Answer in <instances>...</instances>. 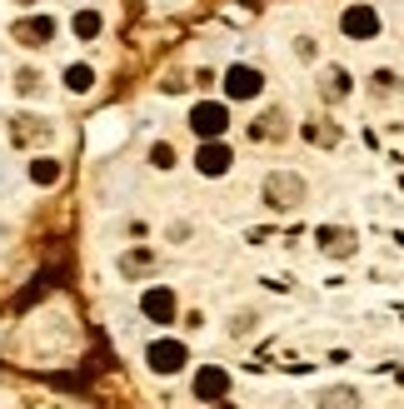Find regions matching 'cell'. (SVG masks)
Segmentation results:
<instances>
[{
	"label": "cell",
	"instance_id": "6da1fadb",
	"mask_svg": "<svg viewBox=\"0 0 404 409\" xmlns=\"http://www.w3.org/2000/svg\"><path fill=\"white\" fill-rule=\"evenodd\" d=\"M260 195H265L270 210H295L310 195V185H305V175H295V170H270L265 185H260Z\"/></svg>",
	"mask_w": 404,
	"mask_h": 409
},
{
	"label": "cell",
	"instance_id": "7a4b0ae2",
	"mask_svg": "<svg viewBox=\"0 0 404 409\" xmlns=\"http://www.w3.org/2000/svg\"><path fill=\"white\" fill-rule=\"evenodd\" d=\"M315 90H320V100H324V105H339L344 95L355 90V75L344 70V65H324V70H320V85H315Z\"/></svg>",
	"mask_w": 404,
	"mask_h": 409
},
{
	"label": "cell",
	"instance_id": "3957f363",
	"mask_svg": "<svg viewBox=\"0 0 404 409\" xmlns=\"http://www.w3.org/2000/svg\"><path fill=\"white\" fill-rule=\"evenodd\" d=\"M185 344H175V339H160V344H150V370H160V375H175V370H185Z\"/></svg>",
	"mask_w": 404,
	"mask_h": 409
},
{
	"label": "cell",
	"instance_id": "277c9868",
	"mask_svg": "<svg viewBox=\"0 0 404 409\" xmlns=\"http://www.w3.org/2000/svg\"><path fill=\"white\" fill-rule=\"evenodd\" d=\"M190 125H195V135L215 140V135H225V125H229V115H225V105H195V115H190Z\"/></svg>",
	"mask_w": 404,
	"mask_h": 409
},
{
	"label": "cell",
	"instance_id": "5b68a950",
	"mask_svg": "<svg viewBox=\"0 0 404 409\" xmlns=\"http://www.w3.org/2000/svg\"><path fill=\"white\" fill-rule=\"evenodd\" d=\"M225 95H235V100H250V95H260V70H250V65H235L225 75Z\"/></svg>",
	"mask_w": 404,
	"mask_h": 409
},
{
	"label": "cell",
	"instance_id": "8992f818",
	"mask_svg": "<svg viewBox=\"0 0 404 409\" xmlns=\"http://www.w3.org/2000/svg\"><path fill=\"white\" fill-rule=\"evenodd\" d=\"M250 135H255V140H284V135H290V125H284V110H279V105H270L260 120L250 125Z\"/></svg>",
	"mask_w": 404,
	"mask_h": 409
},
{
	"label": "cell",
	"instance_id": "52a82bcc",
	"mask_svg": "<svg viewBox=\"0 0 404 409\" xmlns=\"http://www.w3.org/2000/svg\"><path fill=\"white\" fill-rule=\"evenodd\" d=\"M229 160H235V155H229V145H200V155H195V165H200V175H225L229 170Z\"/></svg>",
	"mask_w": 404,
	"mask_h": 409
},
{
	"label": "cell",
	"instance_id": "ba28073f",
	"mask_svg": "<svg viewBox=\"0 0 404 409\" xmlns=\"http://www.w3.org/2000/svg\"><path fill=\"white\" fill-rule=\"evenodd\" d=\"M320 250H324V255H355V229L324 225V229H320Z\"/></svg>",
	"mask_w": 404,
	"mask_h": 409
},
{
	"label": "cell",
	"instance_id": "9c48e42d",
	"mask_svg": "<svg viewBox=\"0 0 404 409\" xmlns=\"http://www.w3.org/2000/svg\"><path fill=\"white\" fill-rule=\"evenodd\" d=\"M145 315L155 325H170V320H175V295H170V289H150V295H145Z\"/></svg>",
	"mask_w": 404,
	"mask_h": 409
},
{
	"label": "cell",
	"instance_id": "30bf717a",
	"mask_svg": "<svg viewBox=\"0 0 404 409\" xmlns=\"http://www.w3.org/2000/svg\"><path fill=\"white\" fill-rule=\"evenodd\" d=\"M350 35H360V40H370L374 30H379V20H374V11H365V6H355V11H344V20H339Z\"/></svg>",
	"mask_w": 404,
	"mask_h": 409
},
{
	"label": "cell",
	"instance_id": "8fae6325",
	"mask_svg": "<svg viewBox=\"0 0 404 409\" xmlns=\"http://www.w3.org/2000/svg\"><path fill=\"white\" fill-rule=\"evenodd\" d=\"M15 145H30V140H50V120H35V115H20V120L11 125Z\"/></svg>",
	"mask_w": 404,
	"mask_h": 409
},
{
	"label": "cell",
	"instance_id": "7c38bea8",
	"mask_svg": "<svg viewBox=\"0 0 404 409\" xmlns=\"http://www.w3.org/2000/svg\"><path fill=\"white\" fill-rule=\"evenodd\" d=\"M50 35H55V20H20L15 25V40L20 45H45Z\"/></svg>",
	"mask_w": 404,
	"mask_h": 409
},
{
	"label": "cell",
	"instance_id": "4fadbf2b",
	"mask_svg": "<svg viewBox=\"0 0 404 409\" xmlns=\"http://www.w3.org/2000/svg\"><path fill=\"white\" fill-rule=\"evenodd\" d=\"M399 90H404V80H399L394 70H374V75H370V95H374V100H394Z\"/></svg>",
	"mask_w": 404,
	"mask_h": 409
},
{
	"label": "cell",
	"instance_id": "5bb4252c",
	"mask_svg": "<svg viewBox=\"0 0 404 409\" xmlns=\"http://www.w3.org/2000/svg\"><path fill=\"white\" fill-rule=\"evenodd\" d=\"M320 409H360V389H350V384L324 389V394H320Z\"/></svg>",
	"mask_w": 404,
	"mask_h": 409
},
{
	"label": "cell",
	"instance_id": "9a60e30c",
	"mask_svg": "<svg viewBox=\"0 0 404 409\" xmlns=\"http://www.w3.org/2000/svg\"><path fill=\"white\" fill-rule=\"evenodd\" d=\"M225 389H229L225 370H200V379H195V394H200V399H215V394H225Z\"/></svg>",
	"mask_w": 404,
	"mask_h": 409
},
{
	"label": "cell",
	"instance_id": "2e32d148",
	"mask_svg": "<svg viewBox=\"0 0 404 409\" xmlns=\"http://www.w3.org/2000/svg\"><path fill=\"white\" fill-rule=\"evenodd\" d=\"M305 140H315V145H339V130H334V125H305Z\"/></svg>",
	"mask_w": 404,
	"mask_h": 409
},
{
	"label": "cell",
	"instance_id": "e0dca14e",
	"mask_svg": "<svg viewBox=\"0 0 404 409\" xmlns=\"http://www.w3.org/2000/svg\"><path fill=\"white\" fill-rule=\"evenodd\" d=\"M150 265H155V260H150V255H145V250H130V255H125V260H120V270H125V275H145V270H150Z\"/></svg>",
	"mask_w": 404,
	"mask_h": 409
},
{
	"label": "cell",
	"instance_id": "ac0fdd59",
	"mask_svg": "<svg viewBox=\"0 0 404 409\" xmlns=\"http://www.w3.org/2000/svg\"><path fill=\"white\" fill-rule=\"evenodd\" d=\"M15 90L20 95H40V70H20L15 75Z\"/></svg>",
	"mask_w": 404,
	"mask_h": 409
},
{
	"label": "cell",
	"instance_id": "d6986e66",
	"mask_svg": "<svg viewBox=\"0 0 404 409\" xmlns=\"http://www.w3.org/2000/svg\"><path fill=\"white\" fill-rule=\"evenodd\" d=\"M30 175H35L40 185H50L55 175H61V165H55V160H35V165H30Z\"/></svg>",
	"mask_w": 404,
	"mask_h": 409
},
{
	"label": "cell",
	"instance_id": "ffe728a7",
	"mask_svg": "<svg viewBox=\"0 0 404 409\" xmlns=\"http://www.w3.org/2000/svg\"><path fill=\"white\" fill-rule=\"evenodd\" d=\"M150 165L170 170V165H175V150H170V145H155V150H150Z\"/></svg>",
	"mask_w": 404,
	"mask_h": 409
},
{
	"label": "cell",
	"instance_id": "44dd1931",
	"mask_svg": "<svg viewBox=\"0 0 404 409\" xmlns=\"http://www.w3.org/2000/svg\"><path fill=\"white\" fill-rule=\"evenodd\" d=\"M250 329H255V315L250 310H240L235 320H229V334H250Z\"/></svg>",
	"mask_w": 404,
	"mask_h": 409
},
{
	"label": "cell",
	"instance_id": "7402d4cb",
	"mask_svg": "<svg viewBox=\"0 0 404 409\" xmlns=\"http://www.w3.org/2000/svg\"><path fill=\"white\" fill-rule=\"evenodd\" d=\"M85 85H90V70L75 65V70H70V90H85Z\"/></svg>",
	"mask_w": 404,
	"mask_h": 409
},
{
	"label": "cell",
	"instance_id": "603a6c76",
	"mask_svg": "<svg viewBox=\"0 0 404 409\" xmlns=\"http://www.w3.org/2000/svg\"><path fill=\"white\" fill-rule=\"evenodd\" d=\"M295 55H300V61H310V55H315V40H310V35H300V40H295Z\"/></svg>",
	"mask_w": 404,
	"mask_h": 409
},
{
	"label": "cell",
	"instance_id": "cb8c5ba5",
	"mask_svg": "<svg viewBox=\"0 0 404 409\" xmlns=\"http://www.w3.org/2000/svg\"><path fill=\"white\" fill-rule=\"evenodd\" d=\"M75 30H80V35H95V30H100V20H95V15H80V20H75Z\"/></svg>",
	"mask_w": 404,
	"mask_h": 409
}]
</instances>
